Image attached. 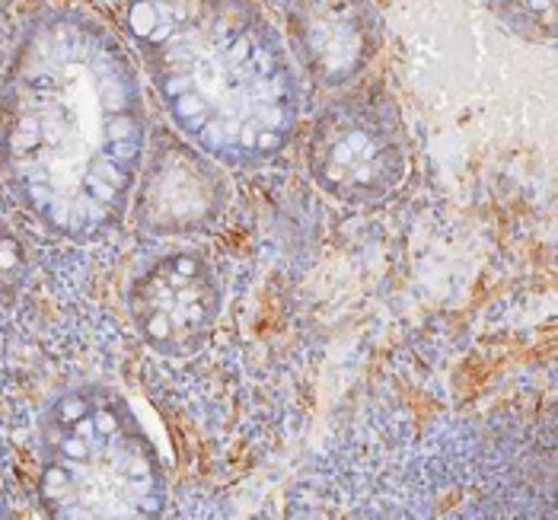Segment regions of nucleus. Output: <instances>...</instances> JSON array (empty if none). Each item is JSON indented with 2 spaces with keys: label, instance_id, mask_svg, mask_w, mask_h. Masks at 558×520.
<instances>
[{
  "label": "nucleus",
  "instance_id": "obj_10",
  "mask_svg": "<svg viewBox=\"0 0 558 520\" xmlns=\"http://www.w3.org/2000/svg\"><path fill=\"white\" fill-rule=\"evenodd\" d=\"M0 518H10V505H7V498L0 495Z\"/></svg>",
  "mask_w": 558,
  "mask_h": 520
},
{
  "label": "nucleus",
  "instance_id": "obj_5",
  "mask_svg": "<svg viewBox=\"0 0 558 520\" xmlns=\"http://www.w3.org/2000/svg\"><path fill=\"white\" fill-rule=\"evenodd\" d=\"M220 281L198 253H167L129 288L134 329L154 351L185 358L208 346L220 316Z\"/></svg>",
  "mask_w": 558,
  "mask_h": 520
},
{
  "label": "nucleus",
  "instance_id": "obj_2",
  "mask_svg": "<svg viewBox=\"0 0 558 520\" xmlns=\"http://www.w3.org/2000/svg\"><path fill=\"white\" fill-rule=\"evenodd\" d=\"M125 23L189 144L236 170L281 157L301 125L303 87L256 0H129Z\"/></svg>",
  "mask_w": 558,
  "mask_h": 520
},
{
  "label": "nucleus",
  "instance_id": "obj_3",
  "mask_svg": "<svg viewBox=\"0 0 558 520\" xmlns=\"http://www.w3.org/2000/svg\"><path fill=\"white\" fill-rule=\"evenodd\" d=\"M39 498L54 518H157L167 476L154 440L119 392H61L43 419Z\"/></svg>",
  "mask_w": 558,
  "mask_h": 520
},
{
  "label": "nucleus",
  "instance_id": "obj_9",
  "mask_svg": "<svg viewBox=\"0 0 558 520\" xmlns=\"http://www.w3.org/2000/svg\"><path fill=\"white\" fill-rule=\"evenodd\" d=\"M26 268H29L26 246H23L20 237L0 220V291L20 288V281L26 278Z\"/></svg>",
  "mask_w": 558,
  "mask_h": 520
},
{
  "label": "nucleus",
  "instance_id": "obj_8",
  "mask_svg": "<svg viewBox=\"0 0 558 520\" xmlns=\"http://www.w3.org/2000/svg\"><path fill=\"white\" fill-rule=\"evenodd\" d=\"M517 36L549 43L556 36V0H485Z\"/></svg>",
  "mask_w": 558,
  "mask_h": 520
},
{
  "label": "nucleus",
  "instance_id": "obj_4",
  "mask_svg": "<svg viewBox=\"0 0 558 520\" xmlns=\"http://www.w3.org/2000/svg\"><path fill=\"white\" fill-rule=\"evenodd\" d=\"M306 173L332 202L371 208L409 179V134L387 89H354L316 112L306 134Z\"/></svg>",
  "mask_w": 558,
  "mask_h": 520
},
{
  "label": "nucleus",
  "instance_id": "obj_1",
  "mask_svg": "<svg viewBox=\"0 0 558 520\" xmlns=\"http://www.w3.org/2000/svg\"><path fill=\"white\" fill-rule=\"evenodd\" d=\"M147 109L125 45L74 7L26 20L0 87V173L13 198L68 240H96L129 208Z\"/></svg>",
  "mask_w": 558,
  "mask_h": 520
},
{
  "label": "nucleus",
  "instance_id": "obj_6",
  "mask_svg": "<svg viewBox=\"0 0 558 520\" xmlns=\"http://www.w3.org/2000/svg\"><path fill=\"white\" fill-rule=\"evenodd\" d=\"M134 223L154 237H192L230 205L227 176L189 141L157 131L134 182Z\"/></svg>",
  "mask_w": 558,
  "mask_h": 520
},
{
  "label": "nucleus",
  "instance_id": "obj_7",
  "mask_svg": "<svg viewBox=\"0 0 558 520\" xmlns=\"http://www.w3.org/2000/svg\"><path fill=\"white\" fill-rule=\"evenodd\" d=\"M284 33L316 87L342 89L377 61L384 13L377 0H284Z\"/></svg>",
  "mask_w": 558,
  "mask_h": 520
}]
</instances>
